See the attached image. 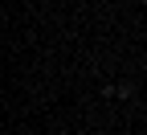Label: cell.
Returning <instances> with one entry per match:
<instances>
[{"mask_svg":"<svg viewBox=\"0 0 147 135\" xmlns=\"http://www.w3.org/2000/svg\"><path fill=\"white\" fill-rule=\"evenodd\" d=\"M135 82H106L102 86V98H135Z\"/></svg>","mask_w":147,"mask_h":135,"instance_id":"1","label":"cell"}]
</instances>
